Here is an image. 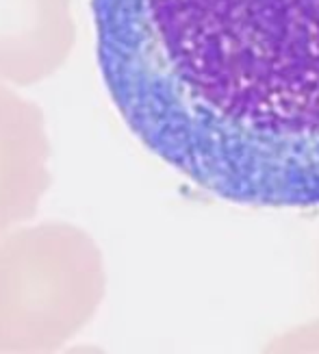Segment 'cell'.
<instances>
[{"label":"cell","mask_w":319,"mask_h":354,"mask_svg":"<svg viewBox=\"0 0 319 354\" xmlns=\"http://www.w3.org/2000/svg\"><path fill=\"white\" fill-rule=\"evenodd\" d=\"M104 87L152 155L228 203L319 207V0H91Z\"/></svg>","instance_id":"cell-1"},{"label":"cell","mask_w":319,"mask_h":354,"mask_svg":"<svg viewBox=\"0 0 319 354\" xmlns=\"http://www.w3.org/2000/svg\"><path fill=\"white\" fill-rule=\"evenodd\" d=\"M26 9V5H20V0H0V37L5 35H18L20 28L26 26L22 18H18L15 9Z\"/></svg>","instance_id":"cell-2"}]
</instances>
